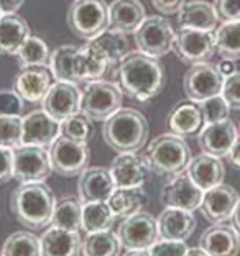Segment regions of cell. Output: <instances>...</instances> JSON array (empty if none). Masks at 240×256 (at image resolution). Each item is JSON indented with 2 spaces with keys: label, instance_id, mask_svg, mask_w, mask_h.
<instances>
[{
  "label": "cell",
  "instance_id": "836d02e7",
  "mask_svg": "<svg viewBox=\"0 0 240 256\" xmlns=\"http://www.w3.org/2000/svg\"><path fill=\"white\" fill-rule=\"evenodd\" d=\"M215 54L222 60H240V22H225L215 30Z\"/></svg>",
  "mask_w": 240,
  "mask_h": 256
},
{
  "label": "cell",
  "instance_id": "7bdbcfd3",
  "mask_svg": "<svg viewBox=\"0 0 240 256\" xmlns=\"http://www.w3.org/2000/svg\"><path fill=\"white\" fill-rule=\"evenodd\" d=\"M214 10L222 23L240 22V0H214Z\"/></svg>",
  "mask_w": 240,
  "mask_h": 256
},
{
  "label": "cell",
  "instance_id": "ac0fdd59",
  "mask_svg": "<svg viewBox=\"0 0 240 256\" xmlns=\"http://www.w3.org/2000/svg\"><path fill=\"white\" fill-rule=\"evenodd\" d=\"M114 190H115V184L112 174H110L107 168L102 166L86 168L79 174L78 194L81 204L107 202Z\"/></svg>",
  "mask_w": 240,
  "mask_h": 256
},
{
  "label": "cell",
  "instance_id": "7a4b0ae2",
  "mask_svg": "<svg viewBox=\"0 0 240 256\" xmlns=\"http://www.w3.org/2000/svg\"><path fill=\"white\" fill-rule=\"evenodd\" d=\"M55 206V194L45 182H23L10 196L12 215L33 232L51 225Z\"/></svg>",
  "mask_w": 240,
  "mask_h": 256
},
{
  "label": "cell",
  "instance_id": "7dc6e473",
  "mask_svg": "<svg viewBox=\"0 0 240 256\" xmlns=\"http://www.w3.org/2000/svg\"><path fill=\"white\" fill-rule=\"evenodd\" d=\"M186 4V0H151V5L161 15H173L178 14L181 7Z\"/></svg>",
  "mask_w": 240,
  "mask_h": 256
},
{
  "label": "cell",
  "instance_id": "4316f807",
  "mask_svg": "<svg viewBox=\"0 0 240 256\" xmlns=\"http://www.w3.org/2000/svg\"><path fill=\"white\" fill-rule=\"evenodd\" d=\"M30 36V25L20 15L4 14L0 16V54H17Z\"/></svg>",
  "mask_w": 240,
  "mask_h": 256
},
{
  "label": "cell",
  "instance_id": "ffe728a7",
  "mask_svg": "<svg viewBox=\"0 0 240 256\" xmlns=\"http://www.w3.org/2000/svg\"><path fill=\"white\" fill-rule=\"evenodd\" d=\"M109 171L112 174L115 188H142L146 181L148 168L142 156L135 153H119L110 162Z\"/></svg>",
  "mask_w": 240,
  "mask_h": 256
},
{
  "label": "cell",
  "instance_id": "60d3db41",
  "mask_svg": "<svg viewBox=\"0 0 240 256\" xmlns=\"http://www.w3.org/2000/svg\"><path fill=\"white\" fill-rule=\"evenodd\" d=\"M199 107H201V110H202V117H204V122H206V125L217 124V122L229 118L230 107L227 106L225 98L220 94L199 102Z\"/></svg>",
  "mask_w": 240,
  "mask_h": 256
},
{
  "label": "cell",
  "instance_id": "44dd1931",
  "mask_svg": "<svg viewBox=\"0 0 240 256\" xmlns=\"http://www.w3.org/2000/svg\"><path fill=\"white\" fill-rule=\"evenodd\" d=\"M199 248L209 256H237L240 252V235L232 225L214 224L201 235Z\"/></svg>",
  "mask_w": 240,
  "mask_h": 256
},
{
  "label": "cell",
  "instance_id": "f6af8a7d",
  "mask_svg": "<svg viewBox=\"0 0 240 256\" xmlns=\"http://www.w3.org/2000/svg\"><path fill=\"white\" fill-rule=\"evenodd\" d=\"M148 252L151 256H184L188 252V246L184 242L158 240Z\"/></svg>",
  "mask_w": 240,
  "mask_h": 256
},
{
  "label": "cell",
  "instance_id": "d6986e66",
  "mask_svg": "<svg viewBox=\"0 0 240 256\" xmlns=\"http://www.w3.org/2000/svg\"><path fill=\"white\" fill-rule=\"evenodd\" d=\"M237 138L238 132L235 124L230 118H225L217 124H209L204 126L199 133L197 143L202 153L215 156V158H224Z\"/></svg>",
  "mask_w": 240,
  "mask_h": 256
},
{
  "label": "cell",
  "instance_id": "8d00e7d4",
  "mask_svg": "<svg viewBox=\"0 0 240 256\" xmlns=\"http://www.w3.org/2000/svg\"><path fill=\"white\" fill-rule=\"evenodd\" d=\"M114 214L107 202L83 204V230L86 234L110 230L114 224Z\"/></svg>",
  "mask_w": 240,
  "mask_h": 256
},
{
  "label": "cell",
  "instance_id": "ba28073f",
  "mask_svg": "<svg viewBox=\"0 0 240 256\" xmlns=\"http://www.w3.org/2000/svg\"><path fill=\"white\" fill-rule=\"evenodd\" d=\"M51 170L64 178H74L83 172L91 160L87 143L74 142L71 138L58 136L48 150Z\"/></svg>",
  "mask_w": 240,
  "mask_h": 256
},
{
  "label": "cell",
  "instance_id": "4fadbf2b",
  "mask_svg": "<svg viewBox=\"0 0 240 256\" xmlns=\"http://www.w3.org/2000/svg\"><path fill=\"white\" fill-rule=\"evenodd\" d=\"M81 97H83V92L76 84L55 80L43 98L42 106L50 117L61 124L63 120L81 112Z\"/></svg>",
  "mask_w": 240,
  "mask_h": 256
},
{
  "label": "cell",
  "instance_id": "4dcf8cb0",
  "mask_svg": "<svg viewBox=\"0 0 240 256\" xmlns=\"http://www.w3.org/2000/svg\"><path fill=\"white\" fill-rule=\"evenodd\" d=\"M51 226L68 232L83 230V204L78 197L68 196L56 202L51 217Z\"/></svg>",
  "mask_w": 240,
  "mask_h": 256
},
{
  "label": "cell",
  "instance_id": "e0dca14e",
  "mask_svg": "<svg viewBox=\"0 0 240 256\" xmlns=\"http://www.w3.org/2000/svg\"><path fill=\"white\" fill-rule=\"evenodd\" d=\"M204 190H201L197 186L191 181L188 174H178L174 176L165 188L161 189V202L166 207L181 208V210L192 212L199 208L202 202Z\"/></svg>",
  "mask_w": 240,
  "mask_h": 256
},
{
  "label": "cell",
  "instance_id": "83f0119b",
  "mask_svg": "<svg viewBox=\"0 0 240 256\" xmlns=\"http://www.w3.org/2000/svg\"><path fill=\"white\" fill-rule=\"evenodd\" d=\"M112 68L107 58L92 42L79 46L78 51V80L79 84H89L102 79V76Z\"/></svg>",
  "mask_w": 240,
  "mask_h": 256
},
{
  "label": "cell",
  "instance_id": "1f68e13d",
  "mask_svg": "<svg viewBox=\"0 0 240 256\" xmlns=\"http://www.w3.org/2000/svg\"><path fill=\"white\" fill-rule=\"evenodd\" d=\"M143 202L145 194L142 188H115L107 200L114 217H128L138 212Z\"/></svg>",
  "mask_w": 240,
  "mask_h": 256
},
{
  "label": "cell",
  "instance_id": "8fae6325",
  "mask_svg": "<svg viewBox=\"0 0 240 256\" xmlns=\"http://www.w3.org/2000/svg\"><path fill=\"white\" fill-rule=\"evenodd\" d=\"M51 171L46 148L35 144H20L14 148V178L19 182H45Z\"/></svg>",
  "mask_w": 240,
  "mask_h": 256
},
{
  "label": "cell",
  "instance_id": "74e56055",
  "mask_svg": "<svg viewBox=\"0 0 240 256\" xmlns=\"http://www.w3.org/2000/svg\"><path fill=\"white\" fill-rule=\"evenodd\" d=\"M17 60H19V66L28 68V66H50V50L43 40L37 36H30L22 48L17 51Z\"/></svg>",
  "mask_w": 240,
  "mask_h": 256
},
{
  "label": "cell",
  "instance_id": "db71d44e",
  "mask_svg": "<svg viewBox=\"0 0 240 256\" xmlns=\"http://www.w3.org/2000/svg\"><path fill=\"white\" fill-rule=\"evenodd\" d=\"M184 256H209V254L201 248H188V252H186Z\"/></svg>",
  "mask_w": 240,
  "mask_h": 256
},
{
  "label": "cell",
  "instance_id": "816d5d0a",
  "mask_svg": "<svg viewBox=\"0 0 240 256\" xmlns=\"http://www.w3.org/2000/svg\"><path fill=\"white\" fill-rule=\"evenodd\" d=\"M230 220H232V226L235 228V232L240 235V200H238V204H237L235 210H233V214H232Z\"/></svg>",
  "mask_w": 240,
  "mask_h": 256
},
{
  "label": "cell",
  "instance_id": "9a60e30c",
  "mask_svg": "<svg viewBox=\"0 0 240 256\" xmlns=\"http://www.w3.org/2000/svg\"><path fill=\"white\" fill-rule=\"evenodd\" d=\"M51 69L48 66H28L22 68L17 74L14 90L19 94L23 100L38 104L43 102V98L48 94L50 87L53 86Z\"/></svg>",
  "mask_w": 240,
  "mask_h": 256
},
{
  "label": "cell",
  "instance_id": "6da1fadb",
  "mask_svg": "<svg viewBox=\"0 0 240 256\" xmlns=\"http://www.w3.org/2000/svg\"><path fill=\"white\" fill-rule=\"evenodd\" d=\"M114 82L133 100L150 102L165 89L166 72L160 60L142 51L127 53L114 68Z\"/></svg>",
  "mask_w": 240,
  "mask_h": 256
},
{
  "label": "cell",
  "instance_id": "d590c367",
  "mask_svg": "<svg viewBox=\"0 0 240 256\" xmlns=\"http://www.w3.org/2000/svg\"><path fill=\"white\" fill-rule=\"evenodd\" d=\"M2 256H42V243L37 235L28 230L14 232L4 242Z\"/></svg>",
  "mask_w": 240,
  "mask_h": 256
},
{
  "label": "cell",
  "instance_id": "30bf717a",
  "mask_svg": "<svg viewBox=\"0 0 240 256\" xmlns=\"http://www.w3.org/2000/svg\"><path fill=\"white\" fill-rule=\"evenodd\" d=\"M117 235L127 250H150L160 240L158 220L150 212L138 210L125 217L119 225Z\"/></svg>",
  "mask_w": 240,
  "mask_h": 256
},
{
  "label": "cell",
  "instance_id": "277c9868",
  "mask_svg": "<svg viewBox=\"0 0 240 256\" xmlns=\"http://www.w3.org/2000/svg\"><path fill=\"white\" fill-rule=\"evenodd\" d=\"M191 148L183 136L174 133H165L151 140L142 160L158 176H178L186 171L191 161Z\"/></svg>",
  "mask_w": 240,
  "mask_h": 256
},
{
  "label": "cell",
  "instance_id": "7c38bea8",
  "mask_svg": "<svg viewBox=\"0 0 240 256\" xmlns=\"http://www.w3.org/2000/svg\"><path fill=\"white\" fill-rule=\"evenodd\" d=\"M225 78L210 62H199L191 66L183 78L184 96L192 102H202L206 98L219 96Z\"/></svg>",
  "mask_w": 240,
  "mask_h": 256
},
{
  "label": "cell",
  "instance_id": "bcb514c9",
  "mask_svg": "<svg viewBox=\"0 0 240 256\" xmlns=\"http://www.w3.org/2000/svg\"><path fill=\"white\" fill-rule=\"evenodd\" d=\"M14 178V150L0 146V184Z\"/></svg>",
  "mask_w": 240,
  "mask_h": 256
},
{
  "label": "cell",
  "instance_id": "e575fe53",
  "mask_svg": "<svg viewBox=\"0 0 240 256\" xmlns=\"http://www.w3.org/2000/svg\"><path fill=\"white\" fill-rule=\"evenodd\" d=\"M91 42L102 51L104 56L109 60L110 66L119 64L122 58L128 53L127 34L119 30H114V28H107V30L102 32L94 40H91Z\"/></svg>",
  "mask_w": 240,
  "mask_h": 256
},
{
  "label": "cell",
  "instance_id": "d4e9b609",
  "mask_svg": "<svg viewBox=\"0 0 240 256\" xmlns=\"http://www.w3.org/2000/svg\"><path fill=\"white\" fill-rule=\"evenodd\" d=\"M202 110L197 102L184 100L178 104L168 115V126L178 136H194L204 128Z\"/></svg>",
  "mask_w": 240,
  "mask_h": 256
},
{
  "label": "cell",
  "instance_id": "7402d4cb",
  "mask_svg": "<svg viewBox=\"0 0 240 256\" xmlns=\"http://www.w3.org/2000/svg\"><path fill=\"white\" fill-rule=\"evenodd\" d=\"M156 220L161 240L186 242L196 230V218L192 212L181 208L166 207Z\"/></svg>",
  "mask_w": 240,
  "mask_h": 256
},
{
  "label": "cell",
  "instance_id": "f907efd6",
  "mask_svg": "<svg viewBox=\"0 0 240 256\" xmlns=\"http://www.w3.org/2000/svg\"><path fill=\"white\" fill-rule=\"evenodd\" d=\"M227 160H229L232 166L240 168V136L235 140V143L232 144L230 151L227 153Z\"/></svg>",
  "mask_w": 240,
  "mask_h": 256
},
{
  "label": "cell",
  "instance_id": "c3c4849f",
  "mask_svg": "<svg viewBox=\"0 0 240 256\" xmlns=\"http://www.w3.org/2000/svg\"><path fill=\"white\" fill-rule=\"evenodd\" d=\"M217 71L224 76V78H229L233 72H237V66H235V61H230V60H220L217 64H215Z\"/></svg>",
  "mask_w": 240,
  "mask_h": 256
},
{
  "label": "cell",
  "instance_id": "11a10c76",
  "mask_svg": "<svg viewBox=\"0 0 240 256\" xmlns=\"http://www.w3.org/2000/svg\"><path fill=\"white\" fill-rule=\"evenodd\" d=\"M2 15H4V14H2V12H0V16H2Z\"/></svg>",
  "mask_w": 240,
  "mask_h": 256
},
{
  "label": "cell",
  "instance_id": "5bb4252c",
  "mask_svg": "<svg viewBox=\"0 0 240 256\" xmlns=\"http://www.w3.org/2000/svg\"><path fill=\"white\" fill-rule=\"evenodd\" d=\"M238 200L240 196L235 189L227 184H219L204 192L199 208L207 222L224 224L232 217Z\"/></svg>",
  "mask_w": 240,
  "mask_h": 256
},
{
  "label": "cell",
  "instance_id": "d6a6232c",
  "mask_svg": "<svg viewBox=\"0 0 240 256\" xmlns=\"http://www.w3.org/2000/svg\"><path fill=\"white\" fill-rule=\"evenodd\" d=\"M120 238L112 230L87 234L83 240L84 256H120Z\"/></svg>",
  "mask_w": 240,
  "mask_h": 256
},
{
  "label": "cell",
  "instance_id": "f546056e",
  "mask_svg": "<svg viewBox=\"0 0 240 256\" xmlns=\"http://www.w3.org/2000/svg\"><path fill=\"white\" fill-rule=\"evenodd\" d=\"M78 51L79 46L63 44L50 56V69L53 78L64 82L79 84L78 80Z\"/></svg>",
  "mask_w": 240,
  "mask_h": 256
},
{
  "label": "cell",
  "instance_id": "cb8c5ba5",
  "mask_svg": "<svg viewBox=\"0 0 240 256\" xmlns=\"http://www.w3.org/2000/svg\"><path fill=\"white\" fill-rule=\"evenodd\" d=\"M110 28L125 34L135 33L146 18V10L140 0H114L109 4Z\"/></svg>",
  "mask_w": 240,
  "mask_h": 256
},
{
  "label": "cell",
  "instance_id": "52a82bcc",
  "mask_svg": "<svg viewBox=\"0 0 240 256\" xmlns=\"http://www.w3.org/2000/svg\"><path fill=\"white\" fill-rule=\"evenodd\" d=\"M135 36V44L138 51L148 54L151 58L166 56L169 51H173V43L176 32L173 30L171 23L166 18L158 15L146 16L138 30L133 33Z\"/></svg>",
  "mask_w": 240,
  "mask_h": 256
},
{
  "label": "cell",
  "instance_id": "681fc988",
  "mask_svg": "<svg viewBox=\"0 0 240 256\" xmlns=\"http://www.w3.org/2000/svg\"><path fill=\"white\" fill-rule=\"evenodd\" d=\"M25 0H0V12L2 14H15Z\"/></svg>",
  "mask_w": 240,
  "mask_h": 256
},
{
  "label": "cell",
  "instance_id": "9c48e42d",
  "mask_svg": "<svg viewBox=\"0 0 240 256\" xmlns=\"http://www.w3.org/2000/svg\"><path fill=\"white\" fill-rule=\"evenodd\" d=\"M173 51L181 62L189 66L207 62L215 54V32L179 26L174 36Z\"/></svg>",
  "mask_w": 240,
  "mask_h": 256
},
{
  "label": "cell",
  "instance_id": "2e32d148",
  "mask_svg": "<svg viewBox=\"0 0 240 256\" xmlns=\"http://www.w3.org/2000/svg\"><path fill=\"white\" fill-rule=\"evenodd\" d=\"M61 133V124L50 117L45 110H33L23 117V144L50 148Z\"/></svg>",
  "mask_w": 240,
  "mask_h": 256
},
{
  "label": "cell",
  "instance_id": "ee69618b",
  "mask_svg": "<svg viewBox=\"0 0 240 256\" xmlns=\"http://www.w3.org/2000/svg\"><path fill=\"white\" fill-rule=\"evenodd\" d=\"M23 98L15 90H0V115H22Z\"/></svg>",
  "mask_w": 240,
  "mask_h": 256
},
{
  "label": "cell",
  "instance_id": "ab89813d",
  "mask_svg": "<svg viewBox=\"0 0 240 256\" xmlns=\"http://www.w3.org/2000/svg\"><path fill=\"white\" fill-rule=\"evenodd\" d=\"M61 135L74 142L87 143L92 136V122L83 112L61 122Z\"/></svg>",
  "mask_w": 240,
  "mask_h": 256
},
{
  "label": "cell",
  "instance_id": "484cf974",
  "mask_svg": "<svg viewBox=\"0 0 240 256\" xmlns=\"http://www.w3.org/2000/svg\"><path fill=\"white\" fill-rule=\"evenodd\" d=\"M42 256H81L83 254V240L79 232H68L51 226L46 230L42 240Z\"/></svg>",
  "mask_w": 240,
  "mask_h": 256
},
{
  "label": "cell",
  "instance_id": "8992f818",
  "mask_svg": "<svg viewBox=\"0 0 240 256\" xmlns=\"http://www.w3.org/2000/svg\"><path fill=\"white\" fill-rule=\"evenodd\" d=\"M124 94L110 80H92L86 84L81 97V112L91 122H105L122 107Z\"/></svg>",
  "mask_w": 240,
  "mask_h": 256
},
{
  "label": "cell",
  "instance_id": "b9f144b4",
  "mask_svg": "<svg viewBox=\"0 0 240 256\" xmlns=\"http://www.w3.org/2000/svg\"><path fill=\"white\" fill-rule=\"evenodd\" d=\"M220 96L225 98L227 106L230 108L240 110V71L225 78Z\"/></svg>",
  "mask_w": 240,
  "mask_h": 256
},
{
  "label": "cell",
  "instance_id": "f5cc1de1",
  "mask_svg": "<svg viewBox=\"0 0 240 256\" xmlns=\"http://www.w3.org/2000/svg\"><path fill=\"white\" fill-rule=\"evenodd\" d=\"M122 256H151L148 250H127Z\"/></svg>",
  "mask_w": 240,
  "mask_h": 256
},
{
  "label": "cell",
  "instance_id": "f35d334b",
  "mask_svg": "<svg viewBox=\"0 0 240 256\" xmlns=\"http://www.w3.org/2000/svg\"><path fill=\"white\" fill-rule=\"evenodd\" d=\"M23 135V118L19 115H0V146L14 150L20 146Z\"/></svg>",
  "mask_w": 240,
  "mask_h": 256
},
{
  "label": "cell",
  "instance_id": "f1b7e54d",
  "mask_svg": "<svg viewBox=\"0 0 240 256\" xmlns=\"http://www.w3.org/2000/svg\"><path fill=\"white\" fill-rule=\"evenodd\" d=\"M178 22L179 26L215 32L219 20L212 4L204 2V0H191V2H186L178 12Z\"/></svg>",
  "mask_w": 240,
  "mask_h": 256
},
{
  "label": "cell",
  "instance_id": "603a6c76",
  "mask_svg": "<svg viewBox=\"0 0 240 256\" xmlns=\"http://www.w3.org/2000/svg\"><path fill=\"white\" fill-rule=\"evenodd\" d=\"M186 174L191 178V181L194 182L201 190H209L224 182L225 178V168L222 164L220 158L210 154H197L194 158H191L188 168H186Z\"/></svg>",
  "mask_w": 240,
  "mask_h": 256
},
{
  "label": "cell",
  "instance_id": "3957f363",
  "mask_svg": "<svg viewBox=\"0 0 240 256\" xmlns=\"http://www.w3.org/2000/svg\"><path fill=\"white\" fill-rule=\"evenodd\" d=\"M148 133V120L135 108H119L102 126L104 142L117 153H137L146 144Z\"/></svg>",
  "mask_w": 240,
  "mask_h": 256
},
{
  "label": "cell",
  "instance_id": "5b68a950",
  "mask_svg": "<svg viewBox=\"0 0 240 256\" xmlns=\"http://www.w3.org/2000/svg\"><path fill=\"white\" fill-rule=\"evenodd\" d=\"M66 22L74 36L91 42L110 28L109 5L105 0H74L68 8Z\"/></svg>",
  "mask_w": 240,
  "mask_h": 256
},
{
  "label": "cell",
  "instance_id": "9f6ffc18",
  "mask_svg": "<svg viewBox=\"0 0 240 256\" xmlns=\"http://www.w3.org/2000/svg\"><path fill=\"white\" fill-rule=\"evenodd\" d=\"M0 256H2V254H0Z\"/></svg>",
  "mask_w": 240,
  "mask_h": 256
}]
</instances>
